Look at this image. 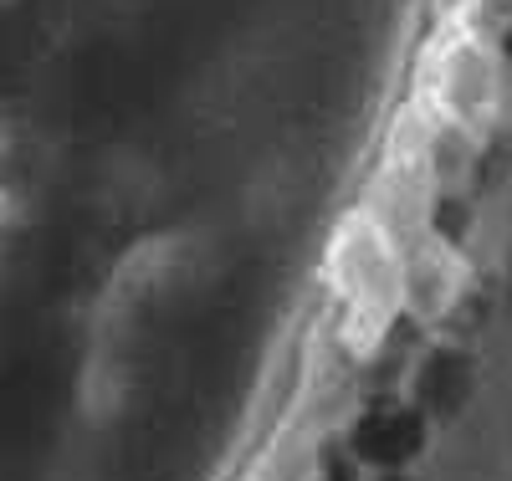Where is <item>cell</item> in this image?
I'll use <instances>...</instances> for the list:
<instances>
[{"label": "cell", "instance_id": "obj_2", "mask_svg": "<svg viewBox=\"0 0 512 481\" xmlns=\"http://www.w3.org/2000/svg\"><path fill=\"white\" fill-rule=\"evenodd\" d=\"M415 98L425 108L446 113L451 123L492 139L497 123L507 118V103H512L507 52L482 41V36H472V31H461V26H441L436 41L420 52Z\"/></svg>", "mask_w": 512, "mask_h": 481}, {"label": "cell", "instance_id": "obj_1", "mask_svg": "<svg viewBox=\"0 0 512 481\" xmlns=\"http://www.w3.org/2000/svg\"><path fill=\"white\" fill-rule=\"evenodd\" d=\"M323 287L338 318V338L359 359H374L405 323V246L349 205L323 246Z\"/></svg>", "mask_w": 512, "mask_h": 481}, {"label": "cell", "instance_id": "obj_3", "mask_svg": "<svg viewBox=\"0 0 512 481\" xmlns=\"http://www.w3.org/2000/svg\"><path fill=\"white\" fill-rule=\"evenodd\" d=\"M472 292H477V272H472L466 246H456L436 231L405 246V323L456 328Z\"/></svg>", "mask_w": 512, "mask_h": 481}, {"label": "cell", "instance_id": "obj_5", "mask_svg": "<svg viewBox=\"0 0 512 481\" xmlns=\"http://www.w3.org/2000/svg\"><path fill=\"white\" fill-rule=\"evenodd\" d=\"M446 26H461L492 47H507L512 41V0H451Z\"/></svg>", "mask_w": 512, "mask_h": 481}, {"label": "cell", "instance_id": "obj_4", "mask_svg": "<svg viewBox=\"0 0 512 481\" xmlns=\"http://www.w3.org/2000/svg\"><path fill=\"white\" fill-rule=\"evenodd\" d=\"M436 205H441V190L425 180L415 164H405V159H395V154L379 159V169L369 174L364 195L354 200V210H364L369 221H374L384 236H395L400 246H415L420 236H431Z\"/></svg>", "mask_w": 512, "mask_h": 481}]
</instances>
